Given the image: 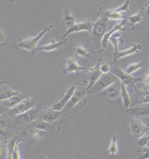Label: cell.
Segmentation results:
<instances>
[{"mask_svg": "<svg viewBox=\"0 0 149 159\" xmlns=\"http://www.w3.org/2000/svg\"><path fill=\"white\" fill-rule=\"evenodd\" d=\"M109 19L106 17H100L99 20L94 22L92 32L90 33V51L94 53H100L102 47V40L106 34L109 27Z\"/></svg>", "mask_w": 149, "mask_h": 159, "instance_id": "6da1fadb", "label": "cell"}, {"mask_svg": "<svg viewBox=\"0 0 149 159\" xmlns=\"http://www.w3.org/2000/svg\"><path fill=\"white\" fill-rule=\"evenodd\" d=\"M54 29L53 25H49V26H45L43 28V30L36 36V37H32V38H27V39H21L19 40V42L17 43H14L12 47L14 49H26L28 51H30V59L35 61L36 58V53H37V43L38 42L43 38V36L46 34L47 31L51 30Z\"/></svg>", "mask_w": 149, "mask_h": 159, "instance_id": "7a4b0ae2", "label": "cell"}, {"mask_svg": "<svg viewBox=\"0 0 149 159\" xmlns=\"http://www.w3.org/2000/svg\"><path fill=\"white\" fill-rule=\"evenodd\" d=\"M43 110V105L39 104L35 108H33V109H31V110L24 112V113L13 117V121H14L15 126L16 127L17 126L25 127L26 125L32 124L33 122H35L37 120L40 119V116H41Z\"/></svg>", "mask_w": 149, "mask_h": 159, "instance_id": "3957f363", "label": "cell"}, {"mask_svg": "<svg viewBox=\"0 0 149 159\" xmlns=\"http://www.w3.org/2000/svg\"><path fill=\"white\" fill-rule=\"evenodd\" d=\"M87 94V88H85L84 83L83 84H78L75 93L73 94L71 99L69 100V102L66 104V106L64 107L63 110L65 115L69 113L77 105H86V96Z\"/></svg>", "mask_w": 149, "mask_h": 159, "instance_id": "277c9868", "label": "cell"}, {"mask_svg": "<svg viewBox=\"0 0 149 159\" xmlns=\"http://www.w3.org/2000/svg\"><path fill=\"white\" fill-rule=\"evenodd\" d=\"M39 99L37 97H35L34 95L25 98L23 101H21L19 105H17L16 107L12 108V109H9V110H7L5 112L8 114L9 116H11L12 118L15 117V116H18L20 114L24 113L33 108H35L37 105H39Z\"/></svg>", "mask_w": 149, "mask_h": 159, "instance_id": "5b68a950", "label": "cell"}, {"mask_svg": "<svg viewBox=\"0 0 149 159\" xmlns=\"http://www.w3.org/2000/svg\"><path fill=\"white\" fill-rule=\"evenodd\" d=\"M118 80H120V79L112 72H109L108 74H104L96 82V84L90 89L87 90V94H89V95H96V94L103 91L104 89H106L108 87H109L111 84L115 83Z\"/></svg>", "mask_w": 149, "mask_h": 159, "instance_id": "8992f818", "label": "cell"}, {"mask_svg": "<svg viewBox=\"0 0 149 159\" xmlns=\"http://www.w3.org/2000/svg\"><path fill=\"white\" fill-rule=\"evenodd\" d=\"M111 72L118 76V78L121 80L123 84H124L126 87L130 89L131 92H133L135 88H136V83L139 81H143V78L141 77H133L131 75V74H128L125 71L122 70L121 67L119 66H112L111 67Z\"/></svg>", "mask_w": 149, "mask_h": 159, "instance_id": "52a82bcc", "label": "cell"}, {"mask_svg": "<svg viewBox=\"0 0 149 159\" xmlns=\"http://www.w3.org/2000/svg\"><path fill=\"white\" fill-rule=\"evenodd\" d=\"M128 130L132 134L133 137L135 140H137L138 138H140L141 136H143L144 134H146L147 133H148L149 127H147L140 120L133 117V118L130 119V123H129Z\"/></svg>", "mask_w": 149, "mask_h": 159, "instance_id": "ba28073f", "label": "cell"}, {"mask_svg": "<svg viewBox=\"0 0 149 159\" xmlns=\"http://www.w3.org/2000/svg\"><path fill=\"white\" fill-rule=\"evenodd\" d=\"M29 134L27 136V142H28V150L29 151L31 146L33 144H35L36 143H41L43 142V140H44L46 137H49L51 134L43 129H39V128H30V130H28Z\"/></svg>", "mask_w": 149, "mask_h": 159, "instance_id": "9c48e42d", "label": "cell"}, {"mask_svg": "<svg viewBox=\"0 0 149 159\" xmlns=\"http://www.w3.org/2000/svg\"><path fill=\"white\" fill-rule=\"evenodd\" d=\"M100 63H101V59H100V61L97 63L94 68H90L89 70L86 71L83 75V83L88 84L87 90L90 89L102 75V72L100 71Z\"/></svg>", "mask_w": 149, "mask_h": 159, "instance_id": "30bf717a", "label": "cell"}, {"mask_svg": "<svg viewBox=\"0 0 149 159\" xmlns=\"http://www.w3.org/2000/svg\"><path fill=\"white\" fill-rule=\"evenodd\" d=\"M122 94V82L121 80L116 81L115 83L111 84L106 89L100 92V98L103 100L110 101L116 99Z\"/></svg>", "mask_w": 149, "mask_h": 159, "instance_id": "8fae6325", "label": "cell"}, {"mask_svg": "<svg viewBox=\"0 0 149 159\" xmlns=\"http://www.w3.org/2000/svg\"><path fill=\"white\" fill-rule=\"evenodd\" d=\"M93 25H94V22H91L88 19H86L83 21L79 23H76L72 27L67 29L65 33L60 37V39L63 40L67 35H69L71 33H75V32H79V31H86V32H88L90 34L92 32Z\"/></svg>", "mask_w": 149, "mask_h": 159, "instance_id": "7c38bea8", "label": "cell"}, {"mask_svg": "<svg viewBox=\"0 0 149 159\" xmlns=\"http://www.w3.org/2000/svg\"><path fill=\"white\" fill-rule=\"evenodd\" d=\"M32 96L31 93L30 92H23V93H20L16 96H13L7 99H5V100H1V108H4V111H6L7 110H9V109H12L14 107H16L17 105H19L21 101H23L25 98H29Z\"/></svg>", "mask_w": 149, "mask_h": 159, "instance_id": "4fadbf2b", "label": "cell"}, {"mask_svg": "<svg viewBox=\"0 0 149 159\" xmlns=\"http://www.w3.org/2000/svg\"><path fill=\"white\" fill-rule=\"evenodd\" d=\"M78 83H74L73 85L69 86L67 88V89L65 91V94L63 97V98L61 100H58V101H54L53 105H52V109L55 110V111H63L64 109V107L66 106V104L69 102V100L71 99L73 94L75 93L76 89L77 87Z\"/></svg>", "mask_w": 149, "mask_h": 159, "instance_id": "5bb4252c", "label": "cell"}, {"mask_svg": "<svg viewBox=\"0 0 149 159\" xmlns=\"http://www.w3.org/2000/svg\"><path fill=\"white\" fill-rule=\"evenodd\" d=\"M64 116H65V113L63 111H55L52 108L43 109L42 113H41V116H40V120L54 123L56 120L62 119Z\"/></svg>", "mask_w": 149, "mask_h": 159, "instance_id": "9a60e30c", "label": "cell"}, {"mask_svg": "<svg viewBox=\"0 0 149 159\" xmlns=\"http://www.w3.org/2000/svg\"><path fill=\"white\" fill-rule=\"evenodd\" d=\"M142 50V46L138 43H134L131 46L130 48H128L126 50H123V51H115L113 52V64L117 63L121 58H124V57H127L129 55H132V54H134V53H137L139 52L140 51Z\"/></svg>", "mask_w": 149, "mask_h": 159, "instance_id": "2e32d148", "label": "cell"}, {"mask_svg": "<svg viewBox=\"0 0 149 159\" xmlns=\"http://www.w3.org/2000/svg\"><path fill=\"white\" fill-rule=\"evenodd\" d=\"M90 68L79 66L75 58L70 57L65 60V67L63 69V75H67L70 73H76L77 75L80 71H87Z\"/></svg>", "mask_w": 149, "mask_h": 159, "instance_id": "e0dca14e", "label": "cell"}, {"mask_svg": "<svg viewBox=\"0 0 149 159\" xmlns=\"http://www.w3.org/2000/svg\"><path fill=\"white\" fill-rule=\"evenodd\" d=\"M31 125H33V126H31L30 128L35 127V128L43 129V130L47 131L51 135H55L60 132V126L59 125H54V124H53L51 122L45 121V120H40L38 121L36 120Z\"/></svg>", "mask_w": 149, "mask_h": 159, "instance_id": "ac0fdd59", "label": "cell"}, {"mask_svg": "<svg viewBox=\"0 0 149 159\" xmlns=\"http://www.w3.org/2000/svg\"><path fill=\"white\" fill-rule=\"evenodd\" d=\"M20 91L14 90L11 88V85L8 81L7 80H2L0 82V99L1 100H5L13 96H16L18 94H20Z\"/></svg>", "mask_w": 149, "mask_h": 159, "instance_id": "d6986e66", "label": "cell"}, {"mask_svg": "<svg viewBox=\"0 0 149 159\" xmlns=\"http://www.w3.org/2000/svg\"><path fill=\"white\" fill-rule=\"evenodd\" d=\"M98 15L100 17H106L109 20H127V16L123 14V12H117L115 10H108L106 7H101L99 11Z\"/></svg>", "mask_w": 149, "mask_h": 159, "instance_id": "ffe728a7", "label": "cell"}, {"mask_svg": "<svg viewBox=\"0 0 149 159\" xmlns=\"http://www.w3.org/2000/svg\"><path fill=\"white\" fill-rule=\"evenodd\" d=\"M74 24H76V18L71 14L69 7L64 6L62 9V23L60 26L63 28L69 29Z\"/></svg>", "mask_w": 149, "mask_h": 159, "instance_id": "44dd1931", "label": "cell"}, {"mask_svg": "<svg viewBox=\"0 0 149 159\" xmlns=\"http://www.w3.org/2000/svg\"><path fill=\"white\" fill-rule=\"evenodd\" d=\"M68 40L66 38H64L63 40H61L60 42H55L54 40H53L50 43L46 44V45L41 46L37 48V52L38 51H45V52H53V51H60L62 48H64V46L67 44Z\"/></svg>", "mask_w": 149, "mask_h": 159, "instance_id": "7402d4cb", "label": "cell"}, {"mask_svg": "<svg viewBox=\"0 0 149 159\" xmlns=\"http://www.w3.org/2000/svg\"><path fill=\"white\" fill-rule=\"evenodd\" d=\"M125 115H131L134 117H147L149 116V105H141L134 108H128L125 111Z\"/></svg>", "mask_w": 149, "mask_h": 159, "instance_id": "603a6c76", "label": "cell"}, {"mask_svg": "<svg viewBox=\"0 0 149 159\" xmlns=\"http://www.w3.org/2000/svg\"><path fill=\"white\" fill-rule=\"evenodd\" d=\"M127 20L130 22V25H131V29L132 30H134L136 25L138 23L142 22L145 20V16H144V10L142 9L141 11H139L137 14L135 15H131V16H128Z\"/></svg>", "mask_w": 149, "mask_h": 159, "instance_id": "cb8c5ba5", "label": "cell"}, {"mask_svg": "<svg viewBox=\"0 0 149 159\" xmlns=\"http://www.w3.org/2000/svg\"><path fill=\"white\" fill-rule=\"evenodd\" d=\"M11 116H9L7 112L4 114L1 113V128H15V124L13 121V119L11 120Z\"/></svg>", "mask_w": 149, "mask_h": 159, "instance_id": "d4e9b609", "label": "cell"}, {"mask_svg": "<svg viewBox=\"0 0 149 159\" xmlns=\"http://www.w3.org/2000/svg\"><path fill=\"white\" fill-rule=\"evenodd\" d=\"M119 152V147H118V136L111 134V143L109 144V147L106 153H104V155L107 154H110L111 156H115L117 155Z\"/></svg>", "mask_w": 149, "mask_h": 159, "instance_id": "484cf974", "label": "cell"}, {"mask_svg": "<svg viewBox=\"0 0 149 159\" xmlns=\"http://www.w3.org/2000/svg\"><path fill=\"white\" fill-rule=\"evenodd\" d=\"M122 98H123V107L125 109L130 108L131 104H132V100H131V98H130V95H129V92L127 91L126 89V86L124 84L122 83Z\"/></svg>", "mask_w": 149, "mask_h": 159, "instance_id": "4316f807", "label": "cell"}, {"mask_svg": "<svg viewBox=\"0 0 149 159\" xmlns=\"http://www.w3.org/2000/svg\"><path fill=\"white\" fill-rule=\"evenodd\" d=\"M109 42L113 44L115 51H118L119 50V44L121 43H123V39H122V36H121V33L119 31H116L111 35V37L109 38Z\"/></svg>", "mask_w": 149, "mask_h": 159, "instance_id": "83f0119b", "label": "cell"}, {"mask_svg": "<svg viewBox=\"0 0 149 159\" xmlns=\"http://www.w3.org/2000/svg\"><path fill=\"white\" fill-rule=\"evenodd\" d=\"M134 91L137 93V96L139 98V103L138 104H144V103H149V91L140 90L137 88H135Z\"/></svg>", "mask_w": 149, "mask_h": 159, "instance_id": "f1b7e54d", "label": "cell"}, {"mask_svg": "<svg viewBox=\"0 0 149 159\" xmlns=\"http://www.w3.org/2000/svg\"><path fill=\"white\" fill-rule=\"evenodd\" d=\"M145 66V63L144 62H139V63H135V62H131L128 66L127 69H126V73L128 74H133L134 72H136L137 70L143 68Z\"/></svg>", "mask_w": 149, "mask_h": 159, "instance_id": "f546056e", "label": "cell"}, {"mask_svg": "<svg viewBox=\"0 0 149 159\" xmlns=\"http://www.w3.org/2000/svg\"><path fill=\"white\" fill-rule=\"evenodd\" d=\"M74 52L78 56H82V57H86V58H89V56H90L89 53H88L89 50L86 49V48H84L83 46L81 45L75 46L74 47Z\"/></svg>", "mask_w": 149, "mask_h": 159, "instance_id": "4dcf8cb0", "label": "cell"}, {"mask_svg": "<svg viewBox=\"0 0 149 159\" xmlns=\"http://www.w3.org/2000/svg\"><path fill=\"white\" fill-rule=\"evenodd\" d=\"M111 63L109 60H104L101 59V63H100V71L102 72V74H108L111 71Z\"/></svg>", "mask_w": 149, "mask_h": 159, "instance_id": "1f68e13d", "label": "cell"}, {"mask_svg": "<svg viewBox=\"0 0 149 159\" xmlns=\"http://www.w3.org/2000/svg\"><path fill=\"white\" fill-rule=\"evenodd\" d=\"M132 3V0H125V2H124V4L123 5H122L120 7H118V8H116V9H114L115 11H117V12H123V11H126L128 12L130 15H132L131 13H130V9H129V7H130V4Z\"/></svg>", "mask_w": 149, "mask_h": 159, "instance_id": "d6a6232c", "label": "cell"}, {"mask_svg": "<svg viewBox=\"0 0 149 159\" xmlns=\"http://www.w3.org/2000/svg\"><path fill=\"white\" fill-rule=\"evenodd\" d=\"M13 135L12 133L6 130V128H1V142H7Z\"/></svg>", "mask_w": 149, "mask_h": 159, "instance_id": "836d02e7", "label": "cell"}, {"mask_svg": "<svg viewBox=\"0 0 149 159\" xmlns=\"http://www.w3.org/2000/svg\"><path fill=\"white\" fill-rule=\"evenodd\" d=\"M149 141V134H144L143 136H141L140 138H138L137 139V144L138 145H140V146H142V147H145L147 144V143H148Z\"/></svg>", "mask_w": 149, "mask_h": 159, "instance_id": "e575fe53", "label": "cell"}, {"mask_svg": "<svg viewBox=\"0 0 149 159\" xmlns=\"http://www.w3.org/2000/svg\"><path fill=\"white\" fill-rule=\"evenodd\" d=\"M21 142H24V141H19L18 143H17V145L14 148V151H13V154H12V158L13 159L21 158V157L20 155V150H19V143H21Z\"/></svg>", "mask_w": 149, "mask_h": 159, "instance_id": "d590c367", "label": "cell"}, {"mask_svg": "<svg viewBox=\"0 0 149 159\" xmlns=\"http://www.w3.org/2000/svg\"><path fill=\"white\" fill-rule=\"evenodd\" d=\"M138 157L140 158H149V147H143V151L139 153Z\"/></svg>", "mask_w": 149, "mask_h": 159, "instance_id": "8d00e7d4", "label": "cell"}, {"mask_svg": "<svg viewBox=\"0 0 149 159\" xmlns=\"http://www.w3.org/2000/svg\"><path fill=\"white\" fill-rule=\"evenodd\" d=\"M0 43H1V46L6 45L7 43V35L3 29L0 30Z\"/></svg>", "mask_w": 149, "mask_h": 159, "instance_id": "74e56055", "label": "cell"}, {"mask_svg": "<svg viewBox=\"0 0 149 159\" xmlns=\"http://www.w3.org/2000/svg\"><path fill=\"white\" fill-rule=\"evenodd\" d=\"M144 10V15H146V17L149 20V2H147L145 6V7L143 8Z\"/></svg>", "mask_w": 149, "mask_h": 159, "instance_id": "f35d334b", "label": "cell"}, {"mask_svg": "<svg viewBox=\"0 0 149 159\" xmlns=\"http://www.w3.org/2000/svg\"><path fill=\"white\" fill-rule=\"evenodd\" d=\"M143 82L145 83V85L149 86V72L143 77Z\"/></svg>", "mask_w": 149, "mask_h": 159, "instance_id": "ab89813d", "label": "cell"}, {"mask_svg": "<svg viewBox=\"0 0 149 159\" xmlns=\"http://www.w3.org/2000/svg\"><path fill=\"white\" fill-rule=\"evenodd\" d=\"M146 36H147V41H148L149 43V30L146 32Z\"/></svg>", "mask_w": 149, "mask_h": 159, "instance_id": "60d3db41", "label": "cell"}, {"mask_svg": "<svg viewBox=\"0 0 149 159\" xmlns=\"http://www.w3.org/2000/svg\"><path fill=\"white\" fill-rule=\"evenodd\" d=\"M142 0H132V3H141Z\"/></svg>", "mask_w": 149, "mask_h": 159, "instance_id": "b9f144b4", "label": "cell"}, {"mask_svg": "<svg viewBox=\"0 0 149 159\" xmlns=\"http://www.w3.org/2000/svg\"><path fill=\"white\" fill-rule=\"evenodd\" d=\"M7 1H8V2H11V3H14L16 0H7Z\"/></svg>", "mask_w": 149, "mask_h": 159, "instance_id": "7bdbcfd3", "label": "cell"}, {"mask_svg": "<svg viewBox=\"0 0 149 159\" xmlns=\"http://www.w3.org/2000/svg\"><path fill=\"white\" fill-rule=\"evenodd\" d=\"M147 147H149V141H148V143H147Z\"/></svg>", "mask_w": 149, "mask_h": 159, "instance_id": "ee69618b", "label": "cell"}, {"mask_svg": "<svg viewBox=\"0 0 149 159\" xmlns=\"http://www.w3.org/2000/svg\"><path fill=\"white\" fill-rule=\"evenodd\" d=\"M148 61H149V57H148Z\"/></svg>", "mask_w": 149, "mask_h": 159, "instance_id": "f6af8a7d", "label": "cell"}]
</instances>
